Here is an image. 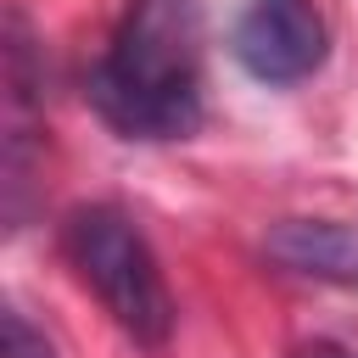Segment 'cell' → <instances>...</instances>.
Here are the masks:
<instances>
[{
	"instance_id": "5",
	"label": "cell",
	"mask_w": 358,
	"mask_h": 358,
	"mask_svg": "<svg viewBox=\"0 0 358 358\" xmlns=\"http://www.w3.org/2000/svg\"><path fill=\"white\" fill-rule=\"evenodd\" d=\"M0 324H6V358H56V347H50V341H45L17 308H6Z\"/></svg>"
},
{
	"instance_id": "4",
	"label": "cell",
	"mask_w": 358,
	"mask_h": 358,
	"mask_svg": "<svg viewBox=\"0 0 358 358\" xmlns=\"http://www.w3.org/2000/svg\"><path fill=\"white\" fill-rule=\"evenodd\" d=\"M263 252L285 274L324 280V285H358V229L336 218H280L263 235Z\"/></svg>"
},
{
	"instance_id": "3",
	"label": "cell",
	"mask_w": 358,
	"mask_h": 358,
	"mask_svg": "<svg viewBox=\"0 0 358 358\" xmlns=\"http://www.w3.org/2000/svg\"><path fill=\"white\" fill-rule=\"evenodd\" d=\"M235 62L263 84H302L324 67L330 28L313 0H246L229 34Z\"/></svg>"
},
{
	"instance_id": "2",
	"label": "cell",
	"mask_w": 358,
	"mask_h": 358,
	"mask_svg": "<svg viewBox=\"0 0 358 358\" xmlns=\"http://www.w3.org/2000/svg\"><path fill=\"white\" fill-rule=\"evenodd\" d=\"M62 246L78 268V280L101 296L112 324L134 336L140 347H162L173 330V296L168 280L145 246V235L117 207H78L62 229Z\"/></svg>"
},
{
	"instance_id": "1",
	"label": "cell",
	"mask_w": 358,
	"mask_h": 358,
	"mask_svg": "<svg viewBox=\"0 0 358 358\" xmlns=\"http://www.w3.org/2000/svg\"><path fill=\"white\" fill-rule=\"evenodd\" d=\"M84 90H90V106L117 134L185 140L201 123V6L129 0Z\"/></svg>"
},
{
	"instance_id": "6",
	"label": "cell",
	"mask_w": 358,
	"mask_h": 358,
	"mask_svg": "<svg viewBox=\"0 0 358 358\" xmlns=\"http://www.w3.org/2000/svg\"><path fill=\"white\" fill-rule=\"evenodd\" d=\"M296 358H341V352H336V347H302Z\"/></svg>"
}]
</instances>
